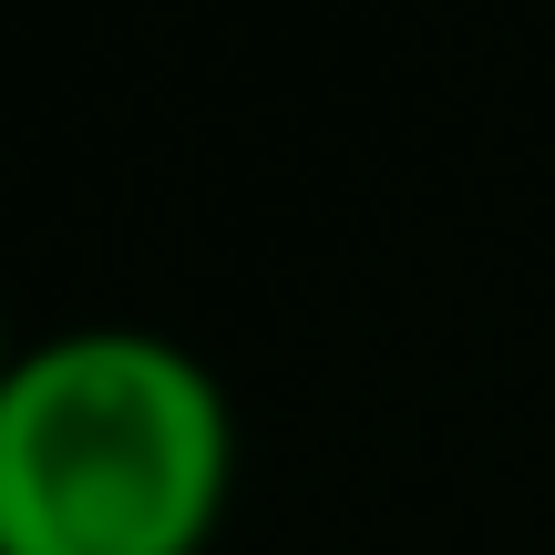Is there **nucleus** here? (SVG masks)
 Returning <instances> with one entry per match:
<instances>
[{"label": "nucleus", "mask_w": 555, "mask_h": 555, "mask_svg": "<svg viewBox=\"0 0 555 555\" xmlns=\"http://www.w3.org/2000/svg\"><path fill=\"white\" fill-rule=\"evenodd\" d=\"M227 474L217 371L155 330H62L0 380V555H196Z\"/></svg>", "instance_id": "nucleus-1"}, {"label": "nucleus", "mask_w": 555, "mask_h": 555, "mask_svg": "<svg viewBox=\"0 0 555 555\" xmlns=\"http://www.w3.org/2000/svg\"><path fill=\"white\" fill-rule=\"evenodd\" d=\"M11 360H21V350H11V330H0V380H11Z\"/></svg>", "instance_id": "nucleus-2"}]
</instances>
